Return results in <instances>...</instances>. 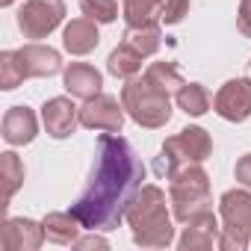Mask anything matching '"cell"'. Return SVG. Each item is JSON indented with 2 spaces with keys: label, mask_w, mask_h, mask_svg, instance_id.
<instances>
[{
  "label": "cell",
  "mask_w": 251,
  "mask_h": 251,
  "mask_svg": "<svg viewBox=\"0 0 251 251\" xmlns=\"http://www.w3.org/2000/svg\"><path fill=\"white\" fill-rule=\"evenodd\" d=\"M45 227L42 222H33V219H6L3 227H0V245L6 251H36L42 242H45Z\"/></svg>",
  "instance_id": "cell-11"
},
{
  "label": "cell",
  "mask_w": 251,
  "mask_h": 251,
  "mask_svg": "<svg viewBox=\"0 0 251 251\" xmlns=\"http://www.w3.org/2000/svg\"><path fill=\"white\" fill-rule=\"evenodd\" d=\"M65 18V0H27L18 9V30L24 39H48Z\"/></svg>",
  "instance_id": "cell-7"
},
{
  "label": "cell",
  "mask_w": 251,
  "mask_h": 251,
  "mask_svg": "<svg viewBox=\"0 0 251 251\" xmlns=\"http://www.w3.org/2000/svg\"><path fill=\"white\" fill-rule=\"evenodd\" d=\"M124 103H118V98L112 95H95L89 100H83L80 106V124L89 130H100V133H121L124 127Z\"/></svg>",
  "instance_id": "cell-8"
},
{
  "label": "cell",
  "mask_w": 251,
  "mask_h": 251,
  "mask_svg": "<svg viewBox=\"0 0 251 251\" xmlns=\"http://www.w3.org/2000/svg\"><path fill=\"white\" fill-rule=\"evenodd\" d=\"M219 216H222V251H245L251 245V192L245 189H227L219 198Z\"/></svg>",
  "instance_id": "cell-6"
},
{
  "label": "cell",
  "mask_w": 251,
  "mask_h": 251,
  "mask_svg": "<svg viewBox=\"0 0 251 251\" xmlns=\"http://www.w3.org/2000/svg\"><path fill=\"white\" fill-rule=\"evenodd\" d=\"M166 180H169V204L180 225L213 210L210 175L201 169V163H186L177 172H172Z\"/></svg>",
  "instance_id": "cell-3"
},
{
  "label": "cell",
  "mask_w": 251,
  "mask_h": 251,
  "mask_svg": "<svg viewBox=\"0 0 251 251\" xmlns=\"http://www.w3.org/2000/svg\"><path fill=\"white\" fill-rule=\"evenodd\" d=\"M219 236H222V227L210 210V213H201L186 222V227L177 239V248L180 251H210L213 245H219Z\"/></svg>",
  "instance_id": "cell-13"
},
{
  "label": "cell",
  "mask_w": 251,
  "mask_h": 251,
  "mask_svg": "<svg viewBox=\"0 0 251 251\" xmlns=\"http://www.w3.org/2000/svg\"><path fill=\"white\" fill-rule=\"evenodd\" d=\"M21 83H24V71H21V65H18L15 50H3V53H0V89L12 92V89H18Z\"/></svg>",
  "instance_id": "cell-25"
},
{
  "label": "cell",
  "mask_w": 251,
  "mask_h": 251,
  "mask_svg": "<svg viewBox=\"0 0 251 251\" xmlns=\"http://www.w3.org/2000/svg\"><path fill=\"white\" fill-rule=\"evenodd\" d=\"M42 227H45L48 242H53V245H74L83 225H80V219L68 210V213H48V216L42 219Z\"/></svg>",
  "instance_id": "cell-17"
},
{
  "label": "cell",
  "mask_w": 251,
  "mask_h": 251,
  "mask_svg": "<svg viewBox=\"0 0 251 251\" xmlns=\"http://www.w3.org/2000/svg\"><path fill=\"white\" fill-rule=\"evenodd\" d=\"M0 6H12V0H0Z\"/></svg>",
  "instance_id": "cell-31"
},
{
  "label": "cell",
  "mask_w": 251,
  "mask_h": 251,
  "mask_svg": "<svg viewBox=\"0 0 251 251\" xmlns=\"http://www.w3.org/2000/svg\"><path fill=\"white\" fill-rule=\"evenodd\" d=\"M121 103L139 127L157 130L172 121V95L157 89L148 77H130L121 89Z\"/></svg>",
  "instance_id": "cell-4"
},
{
  "label": "cell",
  "mask_w": 251,
  "mask_h": 251,
  "mask_svg": "<svg viewBox=\"0 0 251 251\" xmlns=\"http://www.w3.org/2000/svg\"><path fill=\"white\" fill-rule=\"evenodd\" d=\"M0 175H3V207H6L24 183V163L18 160L15 151L0 154Z\"/></svg>",
  "instance_id": "cell-21"
},
{
  "label": "cell",
  "mask_w": 251,
  "mask_h": 251,
  "mask_svg": "<svg viewBox=\"0 0 251 251\" xmlns=\"http://www.w3.org/2000/svg\"><path fill=\"white\" fill-rule=\"evenodd\" d=\"M236 30L251 39V0H239V12H236Z\"/></svg>",
  "instance_id": "cell-27"
},
{
  "label": "cell",
  "mask_w": 251,
  "mask_h": 251,
  "mask_svg": "<svg viewBox=\"0 0 251 251\" xmlns=\"http://www.w3.org/2000/svg\"><path fill=\"white\" fill-rule=\"evenodd\" d=\"M145 77L157 86V89H163V92H169V95H177L180 92V86L186 83L183 77H180V71L172 65V62H151L148 65V71H145Z\"/></svg>",
  "instance_id": "cell-23"
},
{
  "label": "cell",
  "mask_w": 251,
  "mask_h": 251,
  "mask_svg": "<svg viewBox=\"0 0 251 251\" xmlns=\"http://www.w3.org/2000/svg\"><path fill=\"white\" fill-rule=\"evenodd\" d=\"M100 45V33H98V21L92 18H74L65 24L62 30V48L71 56H86Z\"/></svg>",
  "instance_id": "cell-16"
},
{
  "label": "cell",
  "mask_w": 251,
  "mask_h": 251,
  "mask_svg": "<svg viewBox=\"0 0 251 251\" xmlns=\"http://www.w3.org/2000/svg\"><path fill=\"white\" fill-rule=\"evenodd\" d=\"M15 56H18L21 71H24V80H42V77H53V74L62 71L59 50H53L48 45H39V42L18 48Z\"/></svg>",
  "instance_id": "cell-10"
},
{
  "label": "cell",
  "mask_w": 251,
  "mask_h": 251,
  "mask_svg": "<svg viewBox=\"0 0 251 251\" xmlns=\"http://www.w3.org/2000/svg\"><path fill=\"white\" fill-rule=\"evenodd\" d=\"M133 242L139 248H169L175 242V225L169 216L166 192L154 183H142L124 213Z\"/></svg>",
  "instance_id": "cell-2"
},
{
  "label": "cell",
  "mask_w": 251,
  "mask_h": 251,
  "mask_svg": "<svg viewBox=\"0 0 251 251\" xmlns=\"http://www.w3.org/2000/svg\"><path fill=\"white\" fill-rule=\"evenodd\" d=\"M42 124H45L48 136L68 139L80 124V109L71 103V98H50L42 106Z\"/></svg>",
  "instance_id": "cell-12"
},
{
  "label": "cell",
  "mask_w": 251,
  "mask_h": 251,
  "mask_svg": "<svg viewBox=\"0 0 251 251\" xmlns=\"http://www.w3.org/2000/svg\"><path fill=\"white\" fill-rule=\"evenodd\" d=\"M245 77L251 80V59H248V68H245Z\"/></svg>",
  "instance_id": "cell-30"
},
{
  "label": "cell",
  "mask_w": 251,
  "mask_h": 251,
  "mask_svg": "<svg viewBox=\"0 0 251 251\" xmlns=\"http://www.w3.org/2000/svg\"><path fill=\"white\" fill-rule=\"evenodd\" d=\"M62 86L71 98L77 100H89L95 95H100V86H103V77L95 65L89 62H71L68 68H62Z\"/></svg>",
  "instance_id": "cell-14"
},
{
  "label": "cell",
  "mask_w": 251,
  "mask_h": 251,
  "mask_svg": "<svg viewBox=\"0 0 251 251\" xmlns=\"http://www.w3.org/2000/svg\"><path fill=\"white\" fill-rule=\"evenodd\" d=\"M39 133V118L30 106H9L3 115V139L18 148V145H30Z\"/></svg>",
  "instance_id": "cell-15"
},
{
  "label": "cell",
  "mask_w": 251,
  "mask_h": 251,
  "mask_svg": "<svg viewBox=\"0 0 251 251\" xmlns=\"http://www.w3.org/2000/svg\"><path fill=\"white\" fill-rule=\"evenodd\" d=\"M124 42L133 50H139L142 56H154L163 45V33L160 24H145V27H127L124 30Z\"/></svg>",
  "instance_id": "cell-20"
},
{
  "label": "cell",
  "mask_w": 251,
  "mask_h": 251,
  "mask_svg": "<svg viewBox=\"0 0 251 251\" xmlns=\"http://www.w3.org/2000/svg\"><path fill=\"white\" fill-rule=\"evenodd\" d=\"M142 180L145 166L133 145L118 133H103L95 148L89 183L71 204V213L86 230H115Z\"/></svg>",
  "instance_id": "cell-1"
},
{
  "label": "cell",
  "mask_w": 251,
  "mask_h": 251,
  "mask_svg": "<svg viewBox=\"0 0 251 251\" xmlns=\"http://www.w3.org/2000/svg\"><path fill=\"white\" fill-rule=\"evenodd\" d=\"M109 242L103 239V236H98L95 230H92V236H83V239H77L74 242V248H106Z\"/></svg>",
  "instance_id": "cell-29"
},
{
  "label": "cell",
  "mask_w": 251,
  "mask_h": 251,
  "mask_svg": "<svg viewBox=\"0 0 251 251\" xmlns=\"http://www.w3.org/2000/svg\"><path fill=\"white\" fill-rule=\"evenodd\" d=\"M189 15V0H166L163 3V24H169V27H175V24H180L183 18Z\"/></svg>",
  "instance_id": "cell-26"
},
{
  "label": "cell",
  "mask_w": 251,
  "mask_h": 251,
  "mask_svg": "<svg viewBox=\"0 0 251 251\" xmlns=\"http://www.w3.org/2000/svg\"><path fill=\"white\" fill-rule=\"evenodd\" d=\"M163 3L166 0H121V15H124V21H127V27L160 24Z\"/></svg>",
  "instance_id": "cell-18"
},
{
  "label": "cell",
  "mask_w": 251,
  "mask_h": 251,
  "mask_svg": "<svg viewBox=\"0 0 251 251\" xmlns=\"http://www.w3.org/2000/svg\"><path fill=\"white\" fill-rule=\"evenodd\" d=\"M142 53L139 50H133L127 42H121L109 56H106V71L112 74V77H121V80H130V77H136L139 71H142Z\"/></svg>",
  "instance_id": "cell-19"
},
{
  "label": "cell",
  "mask_w": 251,
  "mask_h": 251,
  "mask_svg": "<svg viewBox=\"0 0 251 251\" xmlns=\"http://www.w3.org/2000/svg\"><path fill=\"white\" fill-rule=\"evenodd\" d=\"M233 175H236V180H239L242 186H248V189H251V154H245V157H239V160H236Z\"/></svg>",
  "instance_id": "cell-28"
},
{
  "label": "cell",
  "mask_w": 251,
  "mask_h": 251,
  "mask_svg": "<svg viewBox=\"0 0 251 251\" xmlns=\"http://www.w3.org/2000/svg\"><path fill=\"white\" fill-rule=\"evenodd\" d=\"M213 109H216V115H222L225 121H233V124L251 118V80L236 77V80L222 83V89L213 98Z\"/></svg>",
  "instance_id": "cell-9"
},
{
  "label": "cell",
  "mask_w": 251,
  "mask_h": 251,
  "mask_svg": "<svg viewBox=\"0 0 251 251\" xmlns=\"http://www.w3.org/2000/svg\"><path fill=\"white\" fill-rule=\"evenodd\" d=\"M175 98H177V109H183L192 118H198L210 109V92L201 83H183Z\"/></svg>",
  "instance_id": "cell-22"
},
{
  "label": "cell",
  "mask_w": 251,
  "mask_h": 251,
  "mask_svg": "<svg viewBox=\"0 0 251 251\" xmlns=\"http://www.w3.org/2000/svg\"><path fill=\"white\" fill-rule=\"evenodd\" d=\"M80 12L98 24H112L118 18V0H80Z\"/></svg>",
  "instance_id": "cell-24"
},
{
  "label": "cell",
  "mask_w": 251,
  "mask_h": 251,
  "mask_svg": "<svg viewBox=\"0 0 251 251\" xmlns=\"http://www.w3.org/2000/svg\"><path fill=\"white\" fill-rule=\"evenodd\" d=\"M213 154V139L204 127H183L180 133L169 136L160 148V157L154 160V172L160 177H169L186 163H204Z\"/></svg>",
  "instance_id": "cell-5"
}]
</instances>
